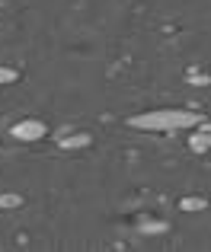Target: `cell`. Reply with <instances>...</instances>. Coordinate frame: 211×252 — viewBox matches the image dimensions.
Wrapping results in <instances>:
<instances>
[{
    "label": "cell",
    "mask_w": 211,
    "mask_h": 252,
    "mask_svg": "<svg viewBox=\"0 0 211 252\" xmlns=\"http://www.w3.org/2000/svg\"><path fill=\"white\" fill-rule=\"evenodd\" d=\"M131 128L138 131H157V134H167V131H186L199 125V115L189 109H154L144 112V115H131L128 118Z\"/></svg>",
    "instance_id": "cell-1"
},
{
    "label": "cell",
    "mask_w": 211,
    "mask_h": 252,
    "mask_svg": "<svg viewBox=\"0 0 211 252\" xmlns=\"http://www.w3.org/2000/svg\"><path fill=\"white\" fill-rule=\"evenodd\" d=\"M13 80H19V74L13 67H0V83H13Z\"/></svg>",
    "instance_id": "cell-7"
},
{
    "label": "cell",
    "mask_w": 211,
    "mask_h": 252,
    "mask_svg": "<svg viewBox=\"0 0 211 252\" xmlns=\"http://www.w3.org/2000/svg\"><path fill=\"white\" fill-rule=\"evenodd\" d=\"M23 204V195H16V191H3L0 195V211H13Z\"/></svg>",
    "instance_id": "cell-5"
},
{
    "label": "cell",
    "mask_w": 211,
    "mask_h": 252,
    "mask_svg": "<svg viewBox=\"0 0 211 252\" xmlns=\"http://www.w3.org/2000/svg\"><path fill=\"white\" fill-rule=\"evenodd\" d=\"M189 144H192V150H199V154H205V150H208L211 134H208V125H205V122H202V128L192 134V141H189Z\"/></svg>",
    "instance_id": "cell-3"
},
{
    "label": "cell",
    "mask_w": 211,
    "mask_h": 252,
    "mask_svg": "<svg viewBox=\"0 0 211 252\" xmlns=\"http://www.w3.org/2000/svg\"><path fill=\"white\" fill-rule=\"evenodd\" d=\"M179 208L182 211H202V208H205V198H182V201H179Z\"/></svg>",
    "instance_id": "cell-6"
},
{
    "label": "cell",
    "mask_w": 211,
    "mask_h": 252,
    "mask_svg": "<svg viewBox=\"0 0 211 252\" xmlns=\"http://www.w3.org/2000/svg\"><path fill=\"white\" fill-rule=\"evenodd\" d=\"M45 131H48V125L38 118H23L13 125V137H19V141H38V137H45Z\"/></svg>",
    "instance_id": "cell-2"
},
{
    "label": "cell",
    "mask_w": 211,
    "mask_h": 252,
    "mask_svg": "<svg viewBox=\"0 0 211 252\" xmlns=\"http://www.w3.org/2000/svg\"><path fill=\"white\" fill-rule=\"evenodd\" d=\"M90 141H93V137H90L87 131H80V134H68V137H61V147H70V150H74V147H87Z\"/></svg>",
    "instance_id": "cell-4"
}]
</instances>
